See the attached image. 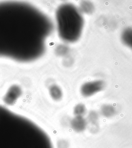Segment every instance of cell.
Masks as SVG:
<instances>
[{"label":"cell","mask_w":132,"mask_h":148,"mask_svg":"<svg viewBox=\"0 0 132 148\" xmlns=\"http://www.w3.org/2000/svg\"><path fill=\"white\" fill-rule=\"evenodd\" d=\"M87 14H90L94 10L93 5L88 1H83L80 4V11Z\"/></svg>","instance_id":"cell-9"},{"label":"cell","mask_w":132,"mask_h":148,"mask_svg":"<svg viewBox=\"0 0 132 148\" xmlns=\"http://www.w3.org/2000/svg\"><path fill=\"white\" fill-rule=\"evenodd\" d=\"M105 87V83L102 80L87 82L81 88V93L84 97H90L101 91Z\"/></svg>","instance_id":"cell-4"},{"label":"cell","mask_w":132,"mask_h":148,"mask_svg":"<svg viewBox=\"0 0 132 148\" xmlns=\"http://www.w3.org/2000/svg\"><path fill=\"white\" fill-rule=\"evenodd\" d=\"M121 39L126 46L132 49V27H127L123 31Z\"/></svg>","instance_id":"cell-6"},{"label":"cell","mask_w":132,"mask_h":148,"mask_svg":"<svg viewBox=\"0 0 132 148\" xmlns=\"http://www.w3.org/2000/svg\"><path fill=\"white\" fill-rule=\"evenodd\" d=\"M99 120V115L95 111H91L88 114V121L91 125H97Z\"/></svg>","instance_id":"cell-11"},{"label":"cell","mask_w":132,"mask_h":148,"mask_svg":"<svg viewBox=\"0 0 132 148\" xmlns=\"http://www.w3.org/2000/svg\"><path fill=\"white\" fill-rule=\"evenodd\" d=\"M53 30L49 17L21 2H0V58L29 63L44 54Z\"/></svg>","instance_id":"cell-1"},{"label":"cell","mask_w":132,"mask_h":148,"mask_svg":"<svg viewBox=\"0 0 132 148\" xmlns=\"http://www.w3.org/2000/svg\"><path fill=\"white\" fill-rule=\"evenodd\" d=\"M60 145H62V146L59 147V148H68V143L67 141L64 140L61 141Z\"/></svg>","instance_id":"cell-13"},{"label":"cell","mask_w":132,"mask_h":148,"mask_svg":"<svg viewBox=\"0 0 132 148\" xmlns=\"http://www.w3.org/2000/svg\"><path fill=\"white\" fill-rule=\"evenodd\" d=\"M100 111L101 114L106 118L112 117L116 114L115 107L109 104H105L102 106Z\"/></svg>","instance_id":"cell-7"},{"label":"cell","mask_w":132,"mask_h":148,"mask_svg":"<svg viewBox=\"0 0 132 148\" xmlns=\"http://www.w3.org/2000/svg\"><path fill=\"white\" fill-rule=\"evenodd\" d=\"M0 148H54L41 127L0 105Z\"/></svg>","instance_id":"cell-2"},{"label":"cell","mask_w":132,"mask_h":148,"mask_svg":"<svg viewBox=\"0 0 132 148\" xmlns=\"http://www.w3.org/2000/svg\"><path fill=\"white\" fill-rule=\"evenodd\" d=\"M85 106L83 104H78L76 105L74 108V114L76 116H83L86 112Z\"/></svg>","instance_id":"cell-10"},{"label":"cell","mask_w":132,"mask_h":148,"mask_svg":"<svg viewBox=\"0 0 132 148\" xmlns=\"http://www.w3.org/2000/svg\"><path fill=\"white\" fill-rule=\"evenodd\" d=\"M69 48L66 45H61L57 47L56 51L57 54L60 56H64L66 54H68L69 52Z\"/></svg>","instance_id":"cell-12"},{"label":"cell","mask_w":132,"mask_h":148,"mask_svg":"<svg viewBox=\"0 0 132 148\" xmlns=\"http://www.w3.org/2000/svg\"><path fill=\"white\" fill-rule=\"evenodd\" d=\"M59 34L66 42H73L79 39L84 27L81 11L71 4L61 5L56 12Z\"/></svg>","instance_id":"cell-3"},{"label":"cell","mask_w":132,"mask_h":148,"mask_svg":"<svg viewBox=\"0 0 132 148\" xmlns=\"http://www.w3.org/2000/svg\"><path fill=\"white\" fill-rule=\"evenodd\" d=\"M70 126L76 133H81L85 131L87 126V121L83 116H76L71 120Z\"/></svg>","instance_id":"cell-5"},{"label":"cell","mask_w":132,"mask_h":148,"mask_svg":"<svg viewBox=\"0 0 132 148\" xmlns=\"http://www.w3.org/2000/svg\"><path fill=\"white\" fill-rule=\"evenodd\" d=\"M50 93L52 97L56 101L60 100L62 98L63 92L61 89L57 86H52L50 89Z\"/></svg>","instance_id":"cell-8"}]
</instances>
